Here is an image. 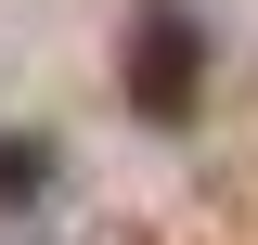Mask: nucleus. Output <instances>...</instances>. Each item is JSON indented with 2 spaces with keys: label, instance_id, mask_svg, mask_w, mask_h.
I'll use <instances>...</instances> for the list:
<instances>
[{
  "label": "nucleus",
  "instance_id": "obj_1",
  "mask_svg": "<svg viewBox=\"0 0 258 245\" xmlns=\"http://www.w3.org/2000/svg\"><path fill=\"white\" fill-rule=\"evenodd\" d=\"M194 78H207V39H194L181 0H155L142 39H129V103H142V116H194Z\"/></svg>",
  "mask_w": 258,
  "mask_h": 245
},
{
  "label": "nucleus",
  "instance_id": "obj_2",
  "mask_svg": "<svg viewBox=\"0 0 258 245\" xmlns=\"http://www.w3.org/2000/svg\"><path fill=\"white\" fill-rule=\"evenodd\" d=\"M26 181H39V142H0V207H26Z\"/></svg>",
  "mask_w": 258,
  "mask_h": 245
}]
</instances>
